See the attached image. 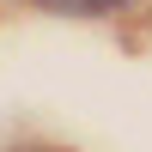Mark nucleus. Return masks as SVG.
<instances>
[{"mask_svg": "<svg viewBox=\"0 0 152 152\" xmlns=\"http://www.w3.org/2000/svg\"><path fill=\"white\" fill-rule=\"evenodd\" d=\"M43 6H55V12H116L128 0H43Z\"/></svg>", "mask_w": 152, "mask_h": 152, "instance_id": "f257e3e1", "label": "nucleus"}]
</instances>
